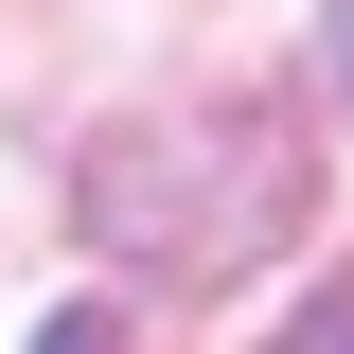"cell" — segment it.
Listing matches in <instances>:
<instances>
[{"instance_id": "277c9868", "label": "cell", "mask_w": 354, "mask_h": 354, "mask_svg": "<svg viewBox=\"0 0 354 354\" xmlns=\"http://www.w3.org/2000/svg\"><path fill=\"white\" fill-rule=\"evenodd\" d=\"M337 88H354V0H337Z\"/></svg>"}, {"instance_id": "3957f363", "label": "cell", "mask_w": 354, "mask_h": 354, "mask_svg": "<svg viewBox=\"0 0 354 354\" xmlns=\"http://www.w3.org/2000/svg\"><path fill=\"white\" fill-rule=\"evenodd\" d=\"M36 354H124V337H106V319H53V337H36Z\"/></svg>"}, {"instance_id": "6da1fadb", "label": "cell", "mask_w": 354, "mask_h": 354, "mask_svg": "<svg viewBox=\"0 0 354 354\" xmlns=\"http://www.w3.org/2000/svg\"><path fill=\"white\" fill-rule=\"evenodd\" d=\"M301 195H319V160H301V106H283V88L142 106V124H106V142L71 160L88 248L177 266V283H230V266H266L283 230H301Z\"/></svg>"}, {"instance_id": "7a4b0ae2", "label": "cell", "mask_w": 354, "mask_h": 354, "mask_svg": "<svg viewBox=\"0 0 354 354\" xmlns=\"http://www.w3.org/2000/svg\"><path fill=\"white\" fill-rule=\"evenodd\" d=\"M266 354H354V266H337V283H319V301L283 319V337H266Z\"/></svg>"}]
</instances>
